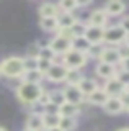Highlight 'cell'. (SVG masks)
Here are the masks:
<instances>
[{"instance_id":"obj_1","label":"cell","mask_w":129,"mask_h":131,"mask_svg":"<svg viewBox=\"0 0 129 131\" xmlns=\"http://www.w3.org/2000/svg\"><path fill=\"white\" fill-rule=\"evenodd\" d=\"M25 72V57L10 56L0 62V74L7 79H21Z\"/></svg>"},{"instance_id":"obj_2","label":"cell","mask_w":129,"mask_h":131,"mask_svg":"<svg viewBox=\"0 0 129 131\" xmlns=\"http://www.w3.org/2000/svg\"><path fill=\"white\" fill-rule=\"evenodd\" d=\"M43 85H38V84H28V82H20V85L17 87V97L18 100L21 102V103L25 105H33L36 102H39V98H41L43 92H44Z\"/></svg>"},{"instance_id":"obj_3","label":"cell","mask_w":129,"mask_h":131,"mask_svg":"<svg viewBox=\"0 0 129 131\" xmlns=\"http://www.w3.org/2000/svg\"><path fill=\"white\" fill-rule=\"evenodd\" d=\"M126 36H127V33L119 26V23L118 25H111V26H106V28H105L103 43L106 44V46L118 48L123 43H126Z\"/></svg>"},{"instance_id":"obj_4","label":"cell","mask_w":129,"mask_h":131,"mask_svg":"<svg viewBox=\"0 0 129 131\" xmlns=\"http://www.w3.org/2000/svg\"><path fill=\"white\" fill-rule=\"evenodd\" d=\"M64 66H66L69 71H82L83 67L87 66L88 62V56L85 52H80V51H75V49H70L66 56H62V61H60Z\"/></svg>"},{"instance_id":"obj_5","label":"cell","mask_w":129,"mask_h":131,"mask_svg":"<svg viewBox=\"0 0 129 131\" xmlns=\"http://www.w3.org/2000/svg\"><path fill=\"white\" fill-rule=\"evenodd\" d=\"M47 46L52 49V52H54L56 56H66L67 52L72 49V41L62 38V36L59 35H54V38L49 39V43H47Z\"/></svg>"},{"instance_id":"obj_6","label":"cell","mask_w":129,"mask_h":131,"mask_svg":"<svg viewBox=\"0 0 129 131\" xmlns=\"http://www.w3.org/2000/svg\"><path fill=\"white\" fill-rule=\"evenodd\" d=\"M67 72H69V69L62 62H54L52 67L49 69V72L46 74V79L52 84H62L67 79Z\"/></svg>"},{"instance_id":"obj_7","label":"cell","mask_w":129,"mask_h":131,"mask_svg":"<svg viewBox=\"0 0 129 131\" xmlns=\"http://www.w3.org/2000/svg\"><path fill=\"white\" fill-rule=\"evenodd\" d=\"M64 98L67 103H74V105H82L85 100V95L80 92L79 85H66L64 89Z\"/></svg>"},{"instance_id":"obj_8","label":"cell","mask_w":129,"mask_h":131,"mask_svg":"<svg viewBox=\"0 0 129 131\" xmlns=\"http://www.w3.org/2000/svg\"><path fill=\"white\" fill-rule=\"evenodd\" d=\"M108 20H110V16L106 15V12H105V8H96L90 13L88 16V26H98V28H106L108 25Z\"/></svg>"},{"instance_id":"obj_9","label":"cell","mask_w":129,"mask_h":131,"mask_svg":"<svg viewBox=\"0 0 129 131\" xmlns=\"http://www.w3.org/2000/svg\"><path fill=\"white\" fill-rule=\"evenodd\" d=\"M103 90L110 97H121L124 92H126V85H124L119 79H116V77H114V79H110V80L105 82Z\"/></svg>"},{"instance_id":"obj_10","label":"cell","mask_w":129,"mask_h":131,"mask_svg":"<svg viewBox=\"0 0 129 131\" xmlns=\"http://www.w3.org/2000/svg\"><path fill=\"white\" fill-rule=\"evenodd\" d=\"M95 74L103 79L105 82L110 80V79H114L116 74H118V67L116 66H111V64H105V62H98L95 67Z\"/></svg>"},{"instance_id":"obj_11","label":"cell","mask_w":129,"mask_h":131,"mask_svg":"<svg viewBox=\"0 0 129 131\" xmlns=\"http://www.w3.org/2000/svg\"><path fill=\"white\" fill-rule=\"evenodd\" d=\"M100 62L111 64V66H119L121 64V56H119L118 48L106 46L105 51H103V54H101V57H100Z\"/></svg>"},{"instance_id":"obj_12","label":"cell","mask_w":129,"mask_h":131,"mask_svg":"<svg viewBox=\"0 0 129 131\" xmlns=\"http://www.w3.org/2000/svg\"><path fill=\"white\" fill-rule=\"evenodd\" d=\"M103 38H105V28L87 26L85 39H87L90 44H100V43H103Z\"/></svg>"},{"instance_id":"obj_13","label":"cell","mask_w":129,"mask_h":131,"mask_svg":"<svg viewBox=\"0 0 129 131\" xmlns=\"http://www.w3.org/2000/svg\"><path fill=\"white\" fill-rule=\"evenodd\" d=\"M105 12L108 16H123L126 12V3H123L121 0H111L105 5Z\"/></svg>"},{"instance_id":"obj_14","label":"cell","mask_w":129,"mask_h":131,"mask_svg":"<svg viewBox=\"0 0 129 131\" xmlns=\"http://www.w3.org/2000/svg\"><path fill=\"white\" fill-rule=\"evenodd\" d=\"M103 108H105V112L110 113V115H119L124 112V105H123L119 97H110Z\"/></svg>"},{"instance_id":"obj_15","label":"cell","mask_w":129,"mask_h":131,"mask_svg":"<svg viewBox=\"0 0 129 131\" xmlns=\"http://www.w3.org/2000/svg\"><path fill=\"white\" fill-rule=\"evenodd\" d=\"M59 15H60V10L56 3L46 2L39 7V16L41 18H57Z\"/></svg>"},{"instance_id":"obj_16","label":"cell","mask_w":129,"mask_h":131,"mask_svg":"<svg viewBox=\"0 0 129 131\" xmlns=\"http://www.w3.org/2000/svg\"><path fill=\"white\" fill-rule=\"evenodd\" d=\"M108 98H110V95H108L103 89H98V90H95L90 97H87V100H88V103H90V105L105 106V105H106V102H108Z\"/></svg>"},{"instance_id":"obj_17","label":"cell","mask_w":129,"mask_h":131,"mask_svg":"<svg viewBox=\"0 0 129 131\" xmlns=\"http://www.w3.org/2000/svg\"><path fill=\"white\" fill-rule=\"evenodd\" d=\"M79 89L85 97H90L92 93H93L95 90H98L100 87H98V84H96V80L90 79V77H83V79L80 80V84H79Z\"/></svg>"},{"instance_id":"obj_18","label":"cell","mask_w":129,"mask_h":131,"mask_svg":"<svg viewBox=\"0 0 129 131\" xmlns=\"http://www.w3.org/2000/svg\"><path fill=\"white\" fill-rule=\"evenodd\" d=\"M80 113V105H74V103H62L59 106V116L62 118H75Z\"/></svg>"},{"instance_id":"obj_19","label":"cell","mask_w":129,"mask_h":131,"mask_svg":"<svg viewBox=\"0 0 129 131\" xmlns=\"http://www.w3.org/2000/svg\"><path fill=\"white\" fill-rule=\"evenodd\" d=\"M57 23L59 28H64V30H70L75 23H79V18L74 13H60L57 16Z\"/></svg>"},{"instance_id":"obj_20","label":"cell","mask_w":129,"mask_h":131,"mask_svg":"<svg viewBox=\"0 0 129 131\" xmlns=\"http://www.w3.org/2000/svg\"><path fill=\"white\" fill-rule=\"evenodd\" d=\"M44 79H46V77H44V74H41L38 69H36V71H26L20 80H21V82H28V84L43 85V80H44Z\"/></svg>"},{"instance_id":"obj_21","label":"cell","mask_w":129,"mask_h":131,"mask_svg":"<svg viewBox=\"0 0 129 131\" xmlns=\"http://www.w3.org/2000/svg\"><path fill=\"white\" fill-rule=\"evenodd\" d=\"M26 128L33 131H44L43 125V116L41 115H28L26 118Z\"/></svg>"},{"instance_id":"obj_22","label":"cell","mask_w":129,"mask_h":131,"mask_svg":"<svg viewBox=\"0 0 129 131\" xmlns=\"http://www.w3.org/2000/svg\"><path fill=\"white\" fill-rule=\"evenodd\" d=\"M39 26L43 28L44 31L47 33H57L59 30V23H57V18H39Z\"/></svg>"},{"instance_id":"obj_23","label":"cell","mask_w":129,"mask_h":131,"mask_svg":"<svg viewBox=\"0 0 129 131\" xmlns=\"http://www.w3.org/2000/svg\"><path fill=\"white\" fill-rule=\"evenodd\" d=\"M105 48H106V44H105V43L90 44V48H88V51H87L88 59H98V61H100V57H101L103 51H105Z\"/></svg>"},{"instance_id":"obj_24","label":"cell","mask_w":129,"mask_h":131,"mask_svg":"<svg viewBox=\"0 0 129 131\" xmlns=\"http://www.w3.org/2000/svg\"><path fill=\"white\" fill-rule=\"evenodd\" d=\"M60 121L59 115H43V125L44 129H51V128H57Z\"/></svg>"},{"instance_id":"obj_25","label":"cell","mask_w":129,"mask_h":131,"mask_svg":"<svg viewBox=\"0 0 129 131\" xmlns=\"http://www.w3.org/2000/svg\"><path fill=\"white\" fill-rule=\"evenodd\" d=\"M88 48H90V43L85 39V36H80V38H75L72 41V49H75V51H80V52L87 54Z\"/></svg>"},{"instance_id":"obj_26","label":"cell","mask_w":129,"mask_h":131,"mask_svg":"<svg viewBox=\"0 0 129 131\" xmlns=\"http://www.w3.org/2000/svg\"><path fill=\"white\" fill-rule=\"evenodd\" d=\"M57 7H59L60 13H74L75 8H79L75 0H62V2L57 3Z\"/></svg>"},{"instance_id":"obj_27","label":"cell","mask_w":129,"mask_h":131,"mask_svg":"<svg viewBox=\"0 0 129 131\" xmlns=\"http://www.w3.org/2000/svg\"><path fill=\"white\" fill-rule=\"evenodd\" d=\"M59 128L62 131H74L77 128V120H75V118H62L60 116Z\"/></svg>"},{"instance_id":"obj_28","label":"cell","mask_w":129,"mask_h":131,"mask_svg":"<svg viewBox=\"0 0 129 131\" xmlns=\"http://www.w3.org/2000/svg\"><path fill=\"white\" fill-rule=\"evenodd\" d=\"M82 79H83L82 72H80V71H74V69H72V71H69V72H67L66 84H67V85H79Z\"/></svg>"},{"instance_id":"obj_29","label":"cell","mask_w":129,"mask_h":131,"mask_svg":"<svg viewBox=\"0 0 129 131\" xmlns=\"http://www.w3.org/2000/svg\"><path fill=\"white\" fill-rule=\"evenodd\" d=\"M49 95H51V103H54L57 106H60L62 103H66L64 90H52V92H49Z\"/></svg>"},{"instance_id":"obj_30","label":"cell","mask_w":129,"mask_h":131,"mask_svg":"<svg viewBox=\"0 0 129 131\" xmlns=\"http://www.w3.org/2000/svg\"><path fill=\"white\" fill-rule=\"evenodd\" d=\"M52 64H54V61H49V59H43V57H38V71L44 74V77H46V74L49 72V69L52 67Z\"/></svg>"},{"instance_id":"obj_31","label":"cell","mask_w":129,"mask_h":131,"mask_svg":"<svg viewBox=\"0 0 129 131\" xmlns=\"http://www.w3.org/2000/svg\"><path fill=\"white\" fill-rule=\"evenodd\" d=\"M87 26H88V25L82 23V21H80V20H79V23H75L74 26L70 28V30H72V33H74V39H75V38H80V36H85Z\"/></svg>"},{"instance_id":"obj_32","label":"cell","mask_w":129,"mask_h":131,"mask_svg":"<svg viewBox=\"0 0 129 131\" xmlns=\"http://www.w3.org/2000/svg\"><path fill=\"white\" fill-rule=\"evenodd\" d=\"M39 57H43V59H49V61H54V62H56V57H57V56L52 52V49L49 46H43L41 52H39Z\"/></svg>"},{"instance_id":"obj_33","label":"cell","mask_w":129,"mask_h":131,"mask_svg":"<svg viewBox=\"0 0 129 131\" xmlns=\"http://www.w3.org/2000/svg\"><path fill=\"white\" fill-rule=\"evenodd\" d=\"M25 69L26 71H36L38 69V57L25 56Z\"/></svg>"},{"instance_id":"obj_34","label":"cell","mask_w":129,"mask_h":131,"mask_svg":"<svg viewBox=\"0 0 129 131\" xmlns=\"http://www.w3.org/2000/svg\"><path fill=\"white\" fill-rule=\"evenodd\" d=\"M30 115H44V105H41L39 102H36V103L30 105Z\"/></svg>"},{"instance_id":"obj_35","label":"cell","mask_w":129,"mask_h":131,"mask_svg":"<svg viewBox=\"0 0 129 131\" xmlns=\"http://www.w3.org/2000/svg\"><path fill=\"white\" fill-rule=\"evenodd\" d=\"M39 52H41V46H39L38 43H34V44H31V46L28 48V54L26 56H30V57H39Z\"/></svg>"},{"instance_id":"obj_36","label":"cell","mask_w":129,"mask_h":131,"mask_svg":"<svg viewBox=\"0 0 129 131\" xmlns=\"http://www.w3.org/2000/svg\"><path fill=\"white\" fill-rule=\"evenodd\" d=\"M118 51H119L121 61H123V59H129V44L127 43H123L121 46H118Z\"/></svg>"},{"instance_id":"obj_37","label":"cell","mask_w":129,"mask_h":131,"mask_svg":"<svg viewBox=\"0 0 129 131\" xmlns=\"http://www.w3.org/2000/svg\"><path fill=\"white\" fill-rule=\"evenodd\" d=\"M116 79H119L121 82H123L124 85H129V72H126V71H119L118 69V74H116Z\"/></svg>"},{"instance_id":"obj_38","label":"cell","mask_w":129,"mask_h":131,"mask_svg":"<svg viewBox=\"0 0 129 131\" xmlns=\"http://www.w3.org/2000/svg\"><path fill=\"white\" fill-rule=\"evenodd\" d=\"M119 26L123 28V30L126 31L127 35H129V15H126V16H123V18H121V21H119Z\"/></svg>"},{"instance_id":"obj_39","label":"cell","mask_w":129,"mask_h":131,"mask_svg":"<svg viewBox=\"0 0 129 131\" xmlns=\"http://www.w3.org/2000/svg\"><path fill=\"white\" fill-rule=\"evenodd\" d=\"M119 98H121V102H123V105H124V112H129V92H124Z\"/></svg>"},{"instance_id":"obj_40","label":"cell","mask_w":129,"mask_h":131,"mask_svg":"<svg viewBox=\"0 0 129 131\" xmlns=\"http://www.w3.org/2000/svg\"><path fill=\"white\" fill-rule=\"evenodd\" d=\"M119 71H126V72H129V59H123V61H121Z\"/></svg>"},{"instance_id":"obj_41","label":"cell","mask_w":129,"mask_h":131,"mask_svg":"<svg viewBox=\"0 0 129 131\" xmlns=\"http://www.w3.org/2000/svg\"><path fill=\"white\" fill-rule=\"evenodd\" d=\"M44 131H62V129L57 126V128H51V129H44Z\"/></svg>"},{"instance_id":"obj_42","label":"cell","mask_w":129,"mask_h":131,"mask_svg":"<svg viewBox=\"0 0 129 131\" xmlns=\"http://www.w3.org/2000/svg\"><path fill=\"white\" fill-rule=\"evenodd\" d=\"M116 131H129V128H119V129H116Z\"/></svg>"},{"instance_id":"obj_43","label":"cell","mask_w":129,"mask_h":131,"mask_svg":"<svg viewBox=\"0 0 129 131\" xmlns=\"http://www.w3.org/2000/svg\"><path fill=\"white\" fill-rule=\"evenodd\" d=\"M126 43H127V44H129V35H127V36H126Z\"/></svg>"},{"instance_id":"obj_44","label":"cell","mask_w":129,"mask_h":131,"mask_svg":"<svg viewBox=\"0 0 129 131\" xmlns=\"http://www.w3.org/2000/svg\"><path fill=\"white\" fill-rule=\"evenodd\" d=\"M0 131H7V129H5V128H2V126H0Z\"/></svg>"},{"instance_id":"obj_45","label":"cell","mask_w":129,"mask_h":131,"mask_svg":"<svg viewBox=\"0 0 129 131\" xmlns=\"http://www.w3.org/2000/svg\"><path fill=\"white\" fill-rule=\"evenodd\" d=\"M23 131H33V129H28V128H25V129H23Z\"/></svg>"},{"instance_id":"obj_46","label":"cell","mask_w":129,"mask_h":131,"mask_svg":"<svg viewBox=\"0 0 129 131\" xmlns=\"http://www.w3.org/2000/svg\"><path fill=\"white\" fill-rule=\"evenodd\" d=\"M126 92H129V85H127V87H126Z\"/></svg>"},{"instance_id":"obj_47","label":"cell","mask_w":129,"mask_h":131,"mask_svg":"<svg viewBox=\"0 0 129 131\" xmlns=\"http://www.w3.org/2000/svg\"><path fill=\"white\" fill-rule=\"evenodd\" d=\"M0 75H2V74H0Z\"/></svg>"}]
</instances>
